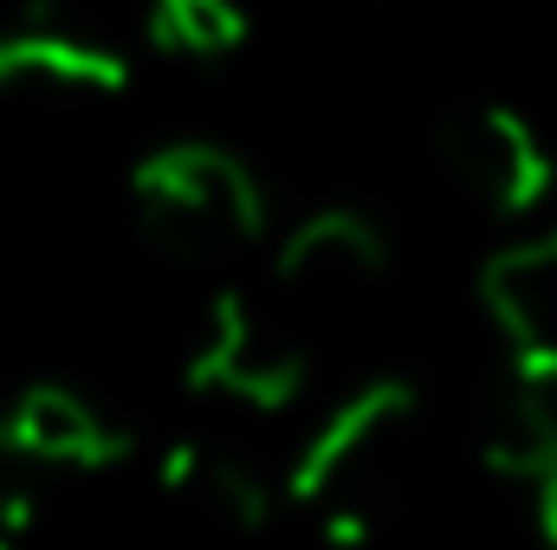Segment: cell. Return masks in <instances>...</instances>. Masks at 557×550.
Listing matches in <instances>:
<instances>
[{"label": "cell", "instance_id": "cell-1", "mask_svg": "<svg viewBox=\"0 0 557 550\" xmlns=\"http://www.w3.org/2000/svg\"><path fill=\"white\" fill-rule=\"evenodd\" d=\"M421 440L428 414L416 383L376 376L350 389L285 460V512L311 518L324 545H370L416 492Z\"/></svg>", "mask_w": 557, "mask_h": 550}, {"label": "cell", "instance_id": "cell-2", "mask_svg": "<svg viewBox=\"0 0 557 550\" xmlns=\"http://www.w3.org/2000/svg\"><path fill=\"white\" fill-rule=\"evenodd\" d=\"M137 234L175 266H227L273 227L260 175L221 142H162L131 168Z\"/></svg>", "mask_w": 557, "mask_h": 550}, {"label": "cell", "instance_id": "cell-3", "mask_svg": "<svg viewBox=\"0 0 557 550\" xmlns=\"http://www.w3.org/2000/svg\"><path fill=\"white\" fill-rule=\"evenodd\" d=\"M305 383H311V350L273 304L247 291L208 298L182 350V389L195 409L221 414V421H267V414L298 409Z\"/></svg>", "mask_w": 557, "mask_h": 550}, {"label": "cell", "instance_id": "cell-4", "mask_svg": "<svg viewBox=\"0 0 557 550\" xmlns=\"http://www.w3.org/2000/svg\"><path fill=\"white\" fill-rule=\"evenodd\" d=\"M383 273H389V234L363 208H311L278 240L267 304L305 337L311 317L357 311L383 285Z\"/></svg>", "mask_w": 557, "mask_h": 550}, {"label": "cell", "instance_id": "cell-5", "mask_svg": "<svg viewBox=\"0 0 557 550\" xmlns=\"http://www.w3.org/2000/svg\"><path fill=\"white\" fill-rule=\"evenodd\" d=\"M434 155L447 168V182L480 201L486 214H539L557 188V162L545 137L512 111V104H460L441 117L434 130Z\"/></svg>", "mask_w": 557, "mask_h": 550}, {"label": "cell", "instance_id": "cell-6", "mask_svg": "<svg viewBox=\"0 0 557 550\" xmlns=\"http://www.w3.org/2000/svg\"><path fill=\"white\" fill-rule=\"evenodd\" d=\"M156 486L175 505H188L227 532H267L285 512V466H273L260 447H247L227 427H195V434L169 440L156 460Z\"/></svg>", "mask_w": 557, "mask_h": 550}, {"label": "cell", "instance_id": "cell-7", "mask_svg": "<svg viewBox=\"0 0 557 550\" xmlns=\"http://www.w3.org/2000/svg\"><path fill=\"white\" fill-rule=\"evenodd\" d=\"M131 91V59L111 52L104 39L52 20V13H26L13 26H0V98L20 104H104Z\"/></svg>", "mask_w": 557, "mask_h": 550}, {"label": "cell", "instance_id": "cell-8", "mask_svg": "<svg viewBox=\"0 0 557 550\" xmlns=\"http://www.w3.org/2000/svg\"><path fill=\"white\" fill-rule=\"evenodd\" d=\"M480 311L519 383H557V227L499 247L480 266Z\"/></svg>", "mask_w": 557, "mask_h": 550}, {"label": "cell", "instance_id": "cell-9", "mask_svg": "<svg viewBox=\"0 0 557 550\" xmlns=\"http://www.w3.org/2000/svg\"><path fill=\"white\" fill-rule=\"evenodd\" d=\"M480 466L506 486L532 538L557 550V383L506 376L480 434Z\"/></svg>", "mask_w": 557, "mask_h": 550}, {"label": "cell", "instance_id": "cell-10", "mask_svg": "<svg viewBox=\"0 0 557 550\" xmlns=\"http://www.w3.org/2000/svg\"><path fill=\"white\" fill-rule=\"evenodd\" d=\"M0 453L33 473H104L131 460V434L72 383H26L0 409Z\"/></svg>", "mask_w": 557, "mask_h": 550}, {"label": "cell", "instance_id": "cell-11", "mask_svg": "<svg viewBox=\"0 0 557 550\" xmlns=\"http://www.w3.org/2000/svg\"><path fill=\"white\" fill-rule=\"evenodd\" d=\"M143 39H149L162 59L214 65V59H234V52L253 39V20H247L234 0H156V7L143 13Z\"/></svg>", "mask_w": 557, "mask_h": 550}, {"label": "cell", "instance_id": "cell-12", "mask_svg": "<svg viewBox=\"0 0 557 550\" xmlns=\"http://www.w3.org/2000/svg\"><path fill=\"white\" fill-rule=\"evenodd\" d=\"M39 538V499L26 479H0V550H33Z\"/></svg>", "mask_w": 557, "mask_h": 550}]
</instances>
